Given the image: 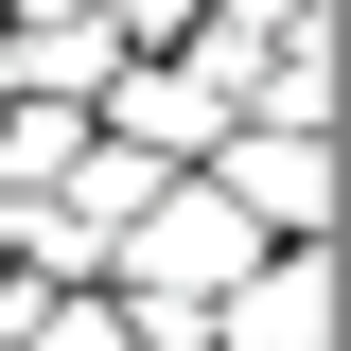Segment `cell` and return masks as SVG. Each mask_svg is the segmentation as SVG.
Wrapping results in <instances>:
<instances>
[{
	"mask_svg": "<svg viewBox=\"0 0 351 351\" xmlns=\"http://www.w3.org/2000/svg\"><path fill=\"white\" fill-rule=\"evenodd\" d=\"M316 334H334V246H263L246 281L211 299L193 351H316Z\"/></svg>",
	"mask_w": 351,
	"mask_h": 351,
	"instance_id": "obj_2",
	"label": "cell"
},
{
	"mask_svg": "<svg viewBox=\"0 0 351 351\" xmlns=\"http://www.w3.org/2000/svg\"><path fill=\"white\" fill-rule=\"evenodd\" d=\"M106 36H193V0H106Z\"/></svg>",
	"mask_w": 351,
	"mask_h": 351,
	"instance_id": "obj_3",
	"label": "cell"
},
{
	"mask_svg": "<svg viewBox=\"0 0 351 351\" xmlns=\"http://www.w3.org/2000/svg\"><path fill=\"white\" fill-rule=\"evenodd\" d=\"M316 158H334L316 123H228L211 141V193L263 228V246H316V228H334V176H316Z\"/></svg>",
	"mask_w": 351,
	"mask_h": 351,
	"instance_id": "obj_1",
	"label": "cell"
}]
</instances>
